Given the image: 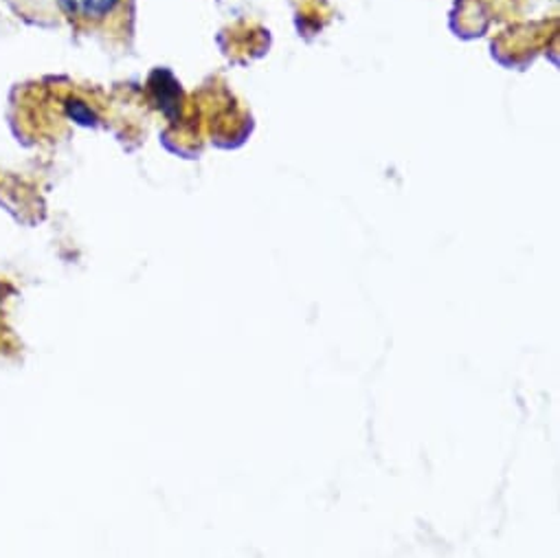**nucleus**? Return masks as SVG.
<instances>
[{"label":"nucleus","mask_w":560,"mask_h":558,"mask_svg":"<svg viewBox=\"0 0 560 558\" xmlns=\"http://www.w3.org/2000/svg\"><path fill=\"white\" fill-rule=\"evenodd\" d=\"M0 14H3V12H0Z\"/></svg>","instance_id":"3"},{"label":"nucleus","mask_w":560,"mask_h":558,"mask_svg":"<svg viewBox=\"0 0 560 558\" xmlns=\"http://www.w3.org/2000/svg\"><path fill=\"white\" fill-rule=\"evenodd\" d=\"M62 27L78 38L130 51L137 38V0H56Z\"/></svg>","instance_id":"1"},{"label":"nucleus","mask_w":560,"mask_h":558,"mask_svg":"<svg viewBox=\"0 0 560 558\" xmlns=\"http://www.w3.org/2000/svg\"><path fill=\"white\" fill-rule=\"evenodd\" d=\"M3 10L30 27H38V30L62 27L56 0H0V12Z\"/></svg>","instance_id":"2"}]
</instances>
